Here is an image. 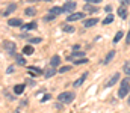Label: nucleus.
I'll return each instance as SVG.
<instances>
[{"instance_id":"4","label":"nucleus","mask_w":130,"mask_h":113,"mask_svg":"<svg viewBox=\"0 0 130 113\" xmlns=\"http://www.w3.org/2000/svg\"><path fill=\"white\" fill-rule=\"evenodd\" d=\"M85 17V12H74V14H70L68 17H67V21L68 23H71V21H79V20H82Z\"/></svg>"},{"instance_id":"8","label":"nucleus","mask_w":130,"mask_h":113,"mask_svg":"<svg viewBox=\"0 0 130 113\" xmlns=\"http://www.w3.org/2000/svg\"><path fill=\"white\" fill-rule=\"evenodd\" d=\"M86 77H88V73H83L80 78H77V80H76V81L73 83V86H74V87H80V86H82V83H83V81L86 80Z\"/></svg>"},{"instance_id":"25","label":"nucleus","mask_w":130,"mask_h":113,"mask_svg":"<svg viewBox=\"0 0 130 113\" xmlns=\"http://www.w3.org/2000/svg\"><path fill=\"white\" fill-rule=\"evenodd\" d=\"M15 60H17V63H18V65H26V60H24V57H23V56H17V59H15Z\"/></svg>"},{"instance_id":"35","label":"nucleus","mask_w":130,"mask_h":113,"mask_svg":"<svg viewBox=\"0 0 130 113\" xmlns=\"http://www.w3.org/2000/svg\"><path fill=\"white\" fill-rule=\"evenodd\" d=\"M104 11H106V12H110V11H112V8H110V6H106V8H104Z\"/></svg>"},{"instance_id":"37","label":"nucleus","mask_w":130,"mask_h":113,"mask_svg":"<svg viewBox=\"0 0 130 113\" xmlns=\"http://www.w3.org/2000/svg\"><path fill=\"white\" fill-rule=\"evenodd\" d=\"M47 100H50V95H45V97L42 98V101H47Z\"/></svg>"},{"instance_id":"10","label":"nucleus","mask_w":130,"mask_h":113,"mask_svg":"<svg viewBox=\"0 0 130 113\" xmlns=\"http://www.w3.org/2000/svg\"><path fill=\"white\" fill-rule=\"evenodd\" d=\"M8 24L12 26V27H17V26H23V21H21L20 18H11V20L8 21Z\"/></svg>"},{"instance_id":"32","label":"nucleus","mask_w":130,"mask_h":113,"mask_svg":"<svg viewBox=\"0 0 130 113\" xmlns=\"http://www.w3.org/2000/svg\"><path fill=\"white\" fill-rule=\"evenodd\" d=\"M14 73V66H8V70H6V74H12Z\"/></svg>"},{"instance_id":"21","label":"nucleus","mask_w":130,"mask_h":113,"mask_svg":"<svg viewBox=\"0 0 130 113\" xmlns=\"http://www.w3.org/2000/svg\"><path fill=\"white\" fill-rule=\"evenodd\" d=\"M24 14H26L27 17H33V15L36 14V11H35L33 8H26V9H24Z\"/></svg>"},{"instance_id":"6","label":"nucleus","mask_w":130,"mask_h":113,"mask_svg":"<svg viewBox=\"0 0 130 113\" xmlns=\"http://www.w3.org/2000/svg\"><path fill=\"white\" fill-rule=\"evenodd\" d=\"M118 80H120V74H118V73H115V74L112 75L107 81H106V84H104V86H106V87H110V86H113Z\"/></svg>"},{"instance_id":"30","label":"nucleus","mask_w":130,"mask_h":113,"mask_svg":"<svg viewBox=\"0 0 130 113\" xmlns=\"http://www.w3.org/2000/svg\"><path fill=\"white\" fill-rule=\"evenodd\" d=\"M70 70H71V66H68V65H67V66H62V68L59 70V73H68Z\"/></svg>"},{"instance_id":"22","label":"nucleus","mask_w":130,"mask_h":113,"mask_svg":"<svg viewBox=\"0 0 130 113\" xmlns=\"http://www.w3.org/2000/svg\"><path fill=\"white\" fill-rule=\"evenodd\" d=\"M23 53H24V54H32L33 53V47L32 45H26V47L23 48Z\"/></svg>"},{"instance_id":"17","label":"nucleus","mask_w":130,"mask_h":113,"mask_svg":"<svg viewBox=\"0 0 130 113\" xmlns=\"http://www.w3.org/2000/svg\"><path fill=\"white\" fill-rule=\"evenodd\" d=\"M21 29L23 30H33V29H36V23L33 21V23H29V24H23Z\"/></svg>"},{"instance_id":"16","label":"nucleus","mask_w":130,"mask_h":113,"mask_svg":"<svg viewBox=\"0 0 130 113\" xmlns=\"http://www.w3.org/2000/svg\"><path fill=\"white\" fill-rule=\"evenodd\" d=\"M59 63H61V57H59V56H53L52 60H50V66H55V68H56Z\"/></svg>"},{"instance_id":"18","label":"nucleus","mask_w":130,"mask_h":113,"mask_svg":"<svg viewBox=\"0 0 130 113\" xmlns=\"http://www.w3.org/2000/svg\"><path fill=\"white\" fill-rule=\"evenodd\" d=\"M118 15H120L121 18H126V17H127V9H126L124 6H120V8H118Z\"/></svg>"},{"instance_id":"14","label":"nucleus","mask_w":130,"mask_h":113,"mask_svg":"<svg viewBox=\"0 0 130 113\" xmlns=\"http://www.w3.org/2000/svg\"><path fill=\"white\" fill-rule=\"evenodd\" d=\"M48 12H50L52 15H55V17H58L59 14H62V12H64V9H62V8H58V6H55V8H52V9H50Z\"/></svg>"},{"instance_id":"20","label":"nucleus","mask_w":130,"mask_h":113,"mask_svg":"<svg viewBox=\"0 0 130 113\" xmlns=\"http://www.w3.org/2000/svg\"><path fill=\"white\" fill-rule=\"evenodd\" d=\"M24 87H26V84H17V86L14 87V92H15L17 95H20V94L24 91Z\"/></svg>"},{"instance_id":"40","label":"nucleus","mask_w":130,"mask_h":113,"mask_svg":"<svg viewBox=\"0 0 130 113\" xmlns=\"http://www.w3.org/2000/svg\"><path fill=\"white\" fill-rule=\"evenodd\" d=\"M27 2H39V0H27ZM47 2V0H45Z\"/></svg>"},{"instance_id":"36","label":"nucleus","mask_w":130,"mask_h":113,"mask_svg":"<svg viewBox=\"0 0 130 113\" xmlns=\"http://www.w3.org/2000/svg\"><path fill=\"white\" fill-rule=\"evenodd\" d=\"M79 48H80L79 45H74V47H73V50H74V51H79Z\"/></svg>"},{"instance_id":"28","label":"nucleus","mask_w":130,"mask_h":113,"mask_svg":"<svg viewBox=\"0 0 130 113\" xmlns=\"http://www.w3.org/2000/svg\"><path fill=\"white\" fill-rule=\"evenodd\" d=\"M41 41H42L41 38H29V42H30V44H39Z\"/></svg>"},{"instance_id":"34","label":"nucleus","mask_w":130,"mask_h":113,"mask_svg":"<svg viewBox=\"0 0 130 113\" xmlns=\"http://www.w3.org/2000/svg\"><path fill=\"white\" fill-rule=\"evenodd\" d=\"M26 83H27V84H30V86H33V84H35V81H33V80H27Z\"/></svg>"},{"instance_id":"26","label":"nucleus","mask_w":130,"mask_h":113,"mask_svg":"<svg viewBox=\"0 0 130 113\" xmlns=\"http://www.w3.org/2000/svg\"><path fill=\"white\" fill-rule=\"evenodd\" d=\"M73 62H74L76 65H82V63H86L88 59H86V57H82V59H77V60H73Z\"/></svg>"},{"instance_id":"39","label":"nucleus","mask_w":130,"mask_h":113,"mask_svg":"<svg viewBox=\"0 0 130 113\" xmlns=\"http://www.w3.org/2000/svg\"><path fill=\"white\" fill-rule=\"evenodd\" d=\"M129 42H130V32L127 33V44H129Z\"/></svg>"},{"instance_id":"23","label":"nucleus","mask_w":130,"mask_h":113,"mask_svg":"<svg viewBox=\"0 0 130 113\" xmlns=\"http://www.w3.org/2000/svg\"><path fill=\"white\" fill-rule=\"evenodd\" d=\"M112 21H113V15H112V14H109V15L103 20V24H109V23H112Z\"/></svg>"},{"instance_id":"19","label":"nucleus","mask_w":130,"mask_h":113,"mask_svg":"<svg viewBox=\"0 0 130 113\" xmlns=\"http://www.w3.org/2000/svg\"><path fill=\"white\" fill-rule=\"evenodd\" d=\"M42 71L39 70V68H36V66H29V74H32V75H38V74H41Z\"/></svg>"},{"instance_id":"5","label":"nucleus","mask_w":130,"mask_h":113,"mask_svg":"<svg viewBox=\"0 0 130 113\" xmlns=\"http://www.w3.org/2000/svg\"><path fill=\"white\" fill-rule=\"evenodd\" d=\"M76 8H77V3H76V2H67L64 6H62L64 12H74Z\"/></svg>"},{"instance_id":"7","label":"nucleus","mask_w":130,"mask_h":113,"mask_svg":"<svg viewBox=\"0 0 130 113\" xmlns=\"http://www.w3.org/2000/svg\"><path fill=\"white\" fill-rule=\"evenodd\" d=\"M15 9H17V5H14V3H12V5H9V6L2 12V17H8V15H9V14H12Z\"/></svg>"},{"instance_id":"41","label":"nucleus","mask_w":130,"mask_h":113,"mask_svg":"<svg viewBox=\"0 0 130 113\" xmlns=\"http://www.w3.org/2000/svg\"><path fill=\"white\" fill-rule=\"evenodd\" d=\"M127 103H129V104H130V97H129V100H127Z\"/></svg>"},{"instance_id":"1","label":"nucleus","mask_w":130,"mask_h":113,"mask_svg":"<svg viewBox=\"0 0 130 113\" xmlns=\"http://www.w3.org/2000/svg\"><path fill=\"white\" fill-rule=\"evenodd\" d=\"M129 92H130V81L129 78H124L121 81V86H120V91H118V97L120 98H126Z\"/></svg>"},{"instance_id":"3","label":"nucleus","mask_w":130,"mask_h":113,"mask_svg":"<svg viewBox=\"0 0 130 113\" xmlns=\"http://www.w3.org/2000/svg\"><path fill=\"white\" fill-rule=\"evenodd\" d=\"M15 44L11 42V41H3V50L8 53V54H14L15 53Z\"/></svg>"},{"instance_id":"15","label":"nucleus","mask_w":130,"mask_h":113,"mask_svg":"<svg viewBox=\"0 0 130 113\" xmlns=\"http://www.w3.org/2000/svg\"><path fill=\"white\" fill-rule=\"evenodd\" d=\"M97 23H98L97 18H89V20H86L83 24H85V27H92V26H95Z\"/></svg>"},{"instance_id":"2","label":"nucleus","mask_w":130,"mask_h":113,"mask_svg":"<svg viewBox=\"0 0 130 113\" xmlns=\"http://www.w3.org/2000/svg\"><path fill=\"white\" fill-rule=\"evenodd\" d=\"M74 94L73 92H62V94H59L58 95V100H59V103H62V104H70L73 100H74Z\"/></svg>"},{"instance_id":"24","label":"nucleus","mask_w":130,"mask_h":113,"mask_svg":"<svg viewBox=\"0 0 130 113\" xmlns=\"http://www.w3.org/2000/svg\"><path fill=\"white\" fill-rule=\"evenodd\" d=\"M123 70H124V73H126V75H127V77H130V62H127V63H124Z\"/></svg>"},{"instance_id":"31","label":"nucleus","mask_w":130,"mask_h":113,"mask_svg":"<svg viewBox=\"0 0 130 113\" xmlns=\"http://www.w3.org/2000/svg\"><path fill=\"white\" fill-rule=\"evenodd\" d=\"M50 20H55V15H47V17H44V21H50Z\"/></svg>"},{"instance_id":"29","label":"nucleus","mask_w":130,"mask_h":113,"mask_svg":"<svg viewBox=\"0 0 130 113\" xmlns=\"http://www.w3.org/2000/svg\"><path fill=\"white\" fill-rule=\"evenodd\" d=\"M64 32L71 33V32H74V27H73V26H64Z\"/></svg>"},{"instance_id":"12","label":"nucleus","mask_w":130,"mask_h":113,"mask_svg":"<svg viewBox=\"0 0 130 113\" xmlns=\"http://www.w3.org/2000/svg\"><path fill=\"white\" fill-rule=\"evenodd\" d=\"M113 57H115V50H112V51H109V53H107V56H106V59L103 60V63H104V65H107V63H110Z\"/></svg>"},{"instance_id":"38","label":"nucleus","mask_w":130,"mask_h":113,"mask_svg":"<svg viewBox=\"0 0 130 113\" xmlns=\"http://www.w3.org/2000/svg\"><path fill=\"white\" fill-rule=\"evenodd\" d=\"M123 3H126V5H130V0H121Z\"/></svg>"},{"instance_id":"9","label":"nucleus","mask_w":130,"mask_h":113,"mask_svg":"<svg viewBox=\"0 0 130 113\" xmlns=\"http://www.w3.org/2000/svg\"><path fill=\"white\" fill-rule=\"evenodd\" d=\"M55 74H56V68H55V66H50V68H47V70L44 71V77H45V78H50V77H53Z\"/></svg>"},{"instance_id":"13","label":"nucleus","mask_w":130,"mask_h":113,"mask_svg":"<svg viewBox=\"0 0 130 113\" xmlns=\"http://www.w3.org/2000/svg\"><path fill=\"white\" fill-rule=\"evenodd\" d=\"M83 11L85 12H97L98 9H97V6H94L92 3H86L85 8H83Z\"/></svg>"},{"instance_id":"27","label":"nucleus","mask_w":130,"mask_h":113,"mask_svg":"<svg viewBox=\"0 0 130 113\" xmlns=\"http://www.w3.org/2000/svg\"><path fill=\"white\" fill-rule=\"evenodd\" d=\"M123 36H124V35H123V32H118V33L115 35V38H113V44H117V42H118Z\"/></svg>"},{"instance_id":"11","label":"nucleus","mask_w":130,"mask_h":113,"mask_svg":"<svg viewBox=\"0 0 130 113\" xmlns=\"http://www.w3.org/2000/svg\"><path fill=\"white\" fill-rule=\"evenodd\" d=\"M82 57H85V51H74L68 59L73 60V59H82Z\"/></svg>"},{"instance_id":"33","label":"nucleus","mask_w":130,"mask_h":113,"mask_svg":"<svg viewBox=\"0 0 130 113\" xmlns=\"http://www.w3.org/2000/svg\"><path fill=\"white\" fill-rule=\"evenodd\" d=\"M100 2H101V0H86V3H92V5H97Z\"/></svg>"}]
</instances>
